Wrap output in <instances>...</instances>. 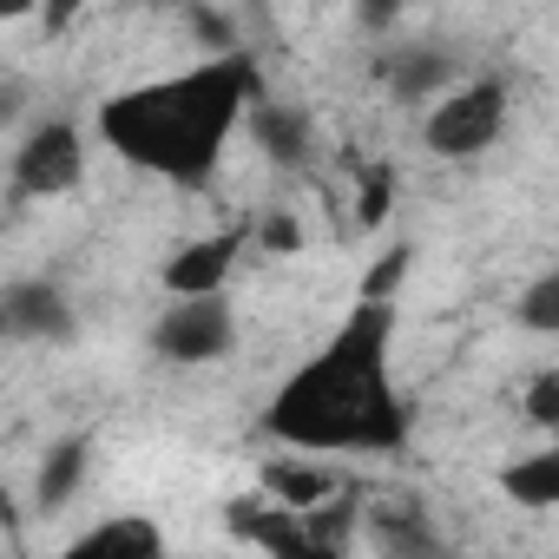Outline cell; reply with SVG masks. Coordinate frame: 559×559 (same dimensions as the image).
<instances>
[{
	"instance_id": "6da1fadb",
	"label": "cell",
	"mask_w": 559,
	"mask_h": 559,
	"mask_svg": "<svg viewBox=\"0 0 559 559\" xmlns=\"http://www.w3.org/2000/svg\"><path fill=\"white\" fill-rule=\"evenodd\" d=\"M395 304H356L349 323L270 395L263 428L297 454H395L408 408L389 382Z\"/></svg>"
},
{
	"instance_id": "52a82bcc",
	"label": "cell",
	"mask_w": 559,
	"mask_h": 559,
	"mask_svg": "<svg viewBox=\"0 0 559 559\" xmlns=\"http://www.w3.org/2000/svg\"><path fill=\"white\" fill-rule=\"evenodd\" d=\"M0 317H8V336H34V343H73L80 336V317H73L67 290L47 284V276L0 297Z\"/></svg>"
},
{
	"instance_id": "ba28073f",
	"label": "cell",
	"mask_w": 559,
	"mask_h": 559,
	"mask_svg": "<svg viewBox=\"0 0 559 559\" xmlns=\"http://www.w3.org/2000/svg\"><path fill=\"white\" fill-rule=\"evenodd\" d=\"M243 132H250V139L263 145V158H276V165H310V158H317V126H310L304 106L257 99V106L243 112Z\"/></svg>"
},
{
	"instance_id": "8fae6325",
	"label": "cell",
	"mask_w": 559,
	"mask_h": 559,
	"mask_svg": "<svg viewBox=\"0 0 559 559\" xmlns=\"http://www.w3.org/2000/svg\"><path fill=\"white\" fill-rule=\"evenodd\" d=\"M263 487H270V500L284 507V513H317V507L336 500V474L304 467V461H270L263 467Z\"/></svg>"
},
{
	"instance_id": "9a60e30c",
	"label": "cell",
	"mask_w": 559,
	"mask_h": 559,
	"mask_svg": "<svg viewBox=\"0 0 559 559\" xmlns=\"http://www.w3.org/2000/svg\"><path fill=\"white\" fill-rule=\"evenodd\" d=\"M408 263H415V250H408V243L382 250V257H376V270L362 276V304H395V290L408 284Z\"/></svg>"
},
{
	"instance_id": "5bb4252c",
	"label": "cell",
	"mask_w": 559,
	"mask_h": 559,
	"mask_svg": "<svg viewBox=\"0 0 559 559\" xmlns=\"http://www.w3.org/2000/svg\"><path fill=\"white\" fill-rule=\"evenodd\" d=\"M520 330H533V336H552L559 330V270H539L533 284L520 290Z\"/></svg>"
},
{
	"instance_id": "7c38bea8",
	"label": "cell",
	"mask_w": 559,
	"mask_h": 559,
	"mask_svg": "<svg viewBox=\"0 0 559 559\" xmlns=\"http://www.w3.org/2000/svg\"><path fill=\"white\" fill-rule=\"evenodd\" d=\"M389 86H395V99H441V93H454V53L408 47L389 60Z\"/></svg>"
},
{
	"instance_id": "8992f818",
	"label": "cell",
	"mask_w": 559,
	"mask_h": 559,
	"mask_svg": "<svg viewBox=\"0 0 559 559\" xmlns=\"http://www.w3.org/2000/svg\"><path fill=\"white\" fill-rule=\"evenodd\" d=\"M237 257H243V230H217V237L185 243V250L165 263V290H171V304H185V297H224Z\"/></svg>"
},
{
	"instance_id": "4fadbf2b",
	"label": "cell",
	"mask_w": 559,
	"mask_h": 559,
	"mask_svg": "<svg viewBox=\"0 0 559 559\" xmlns=\"http://www.w3.org/2000/svg\"><path fill=\"white\" fill-rule=\"evenodd\" d=\"M500 487H507V500L526 507V513L559 507V448H539V454H526V461H507Z\"/></svg>"
},
{
	"instance_id": "2e32d148",
	"label": "cell",
	"mask_w": 559,
	"mask_h": 559,
	"mask_svg": "<svg viewBox=\"0 0 559 559\" xmlns=\"http://www.w3.org/2000/svg\"><path fill=\"white\" fill-rule=\"evenodd\" d=\"M526 421H533L539 435L559 428V369H539V376L526 382Z\"/></svg>"
},
{
	"instance_id": "9c48e42d",
	"label": "cell",
	"mask_w": 559,
	"mask_h": 559,
	"mask_svg": "<svg viewBox=\"0 0 559 559\" xmlns=\"http://www.w3.org/2000/svg\"><path fill=\"white\" fill-rule=\"evenodd\" d=\"M86 474H93V441H86V435L53 441V448L40 454V474H34V507H40V513L73 507L80 487H86Z\"/></svg>"
},
{
	"instance_id": "3957f363",
	"label": "cell",
	"mask_w": 559,
	"mask_h": 559,
	"mask_svg": "<svg viewBox=\"0 0 559 559\" xmlns=\"http://www.w3.org/2000/svg\"><path fill=\"white\" fill-rule=\"evenodd\" d=\"M500 132H507V86L500 80H467V86L441 93L428 126H421L435 158H480Z\"/></svg>"
},
{
	"instance_id": "44dd1931",
	"label": "cell",
	"mask_w": 559,
	"mask_h": 559,
	"mask_svg": "<svg viewBox=\"0 0 559 559\" xmlns=\"http://www.w3.org/2000/svg\"><path fill=\"white\" fill-rule=\"evenodd\" d=\"M0 336H8V317H0Z\"/></svg>"
},
{
	"instance_id": "e0dca14e",
	"label": "cell",
	"mask_w": 559,
	"mask_h": 559,
	"mask_svg": "<svg viewBox=\"0 0 559 559\" xmlns=\"http://www.w3.org/2000/svg\"><path fill=\"white\" fill-rule=\"evenodd\" d=\"M389 526V552L395 559H441L435 533H421V520H382Z\"/></svg>"
},
{
	"instance_id": "ffe728a7",
	"label": "cell",
	"mask_w": 559,
	"mask_h": 559,
	"mask_svg": "<svg viewBox=\"0 0 559 559\" xmlns=\"http://www.w3.org/2000/svg\"><path fill=\"white\" fill-rule=\"evenodd\" d=\"M14 106H21V86H0V119H14Z\"/></svg>"
},
{
	"instance_id": "30bf717a",
	"label": "cell",
	"mask_w": 559,
	"mask_h": 559,
	"mask_svg": "<svg viewBox=\"0 0 559 559\" xmlns=\"http://www.w3.org/2000/svg\"><path fill=\"white\" fill-rule=\"evenodd\" d=\"M60 559H165V533L145 513H119V520L80 533Z\"/></svg>"
},
{
	"instance_id": "ac0fdd59",
	"label": "cell",
	"mask_w": 559,
	"mask_h": 559,
	"mask_svg": "<svg viewBox=\"0 0 559 559\" xmlns=\"http://www.w3.org/2000/svg\"><path fill=\"white\" fill-rule=\"evenodd\" d=\"M389 198H395V171L376 165V171L362 178V204H356V217H362V224H382V217H389Z\"/></svg>"
},
{
	"instance_id": "5b68a950",
	"label": "cell",
	"mask_w": 559,
	"mask_h": 559,
	"mask_svg": "<svg viewBox=\"0 0 559 559\" xmlns=\"http://www.w3.org/2000/svg\"><path fill=\"white\" fill-rule=\"evenodd\" d=\"M86 178V139L73 119H47L27 132V145L14 152V191L21 198H67Z\"/></svg>"
},
{
	"instance_id": "d6986e66",
	"label": "cell",
	"mask_w": 559,
	"mask_h": 559,
	"mask_svg": "<svg viewBox=\"0 0 559 559\" xmlns=\"http://www.w3.org/2000/svg\"><path fill=\"white\" fill-rule=\"evenodd\" d=\"M257 243H263V250H276V257H290V250H304V224H297V217H284V211H270V217H263V230H257Z\"/></svg>"
},
{
	"instance_id": "7a4b0ae2",
	"label": "cell",
	"mask_w": 559,
	"mask_h": 559,
	"mask_svg": "<svg viewBox=\"0 0 559 559\" xmlns=\"http://www.w3.org/2000/svg\"><path fill=\"white\" fill-rule=\"evenodd\" d=\"M257 99H263L257 60L217 53L191 73H165L132 93H112L99 106V139L139 171H158L171 185H204Z\"/></svg>"
},
{
	"instance_id": "277c9868",
	"label": "cell",
	"mask_w": 559,
	"mask_h": 559,
	"mask_svg": "<svg viewBox=\"0 0 559 559\" xmlns=\"http://www.w3.org/2000/svg\"><path fill=\"white\" fill-rule=\"evenodd\" d=\"M152 349H158V362H171V369L224 362V356L237 349L230 297H185V304H171V310L152 323Z\"/></svg>"
}]
</instances>
